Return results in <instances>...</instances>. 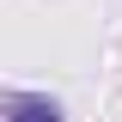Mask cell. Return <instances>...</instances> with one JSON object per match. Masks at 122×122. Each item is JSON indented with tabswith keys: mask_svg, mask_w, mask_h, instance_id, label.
I'll return each instance as SVG.
<instances>
[{
	"mask_svg": "<svg viewBox=\"0 0 122 122\" xmlns=\"http://www.w3.org/2000/svg\"><path fill=\"white\" fill-rule=\"evenodd\" d=\"M6 122H67L49 92H12L6 98Z\"/></svg>",
	"mask_w": 122,
	"mask_h": 122,
	"instance_id": "cell-1",
	"label": "cell"
}]
</instances>
